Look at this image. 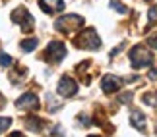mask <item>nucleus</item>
Returning a JSON list of instances; mask_svg holds the SVG:
<instances>
[{"label":"nucleus","instance_id":"obj_7","mask_svg":"<svg viewBox=\"0 0 157 137\" xmlns=\"http://www.w3.org/2000/svg\"><path fill=\"white\" fill-rule=\"evenodd\" d=\"M120 87H122V79L117 77V75H113V74H107L103 79H101V89H103V93H107V95L117 93Z\"/></svg>","mask_w":157,"mask_h":137},{"label":"nucleus","instance_id":"obj_2","mask_svg":"<svg viewBox=\"0 0 157 137\" xmlns=\"http://www.w3.org/2000/svg\"><path fill=\"white\" fill-rule=\"evenodd\" d=\"M76 46L86 49V50H97L101 46V39H99L97 31H95L93 27L83 29V31L78 35V39H76Z\"/></svg>","mask_w":157,"mask_h":137},{"label":"nucleus","instance_id":"obj_4","mask_svg":"<svg viewBox=\"0 0 157 137\" xmlns=\"http://www.w3.org/2000/svg\"><path fill=\"white\" fill-rule=\"evenodd\" d=\"M10 20L14 21V23H20L21 25V31H25V33H29V31H33V16L27 12V8H17V10H14L12 12V16H10Z\"/></svg>","mask_w":157,"mask_h":137},{"label":"nucleus","instance_id":"obj_10","mask_svg":"<svg viewBox=\"0 0 157 137\" xmlns=\"http://www.w3.org/2000/svg\"><path fill=\"white\" fill-rule=\"evenodd\" d=\"M130 124L138 129V132H146V116H144L140 110H132L130 112Z\"/></svg>","mask_w":157,"mask_h":137},{"label":"nucleus","instance_id":"obj_15","mask_svg":"<svg viewBox=\"0 0 157 137\" xmlns=\"http://www.w3.org/2000/svg\"><path fill=\"white\" fill-rule=\"evenodd\" d=\"M0 66H2V68L12 66V56L6 54V52H0Z\"/></svg>","mask_w":157,"mask_h":137},{"label":"nucleus","instance_id":"obj_11","mask_svg":"<svg viewBox=\"0 0 157 137\" xmlns=\"http://www.w3.org/2000/svg\"><path fill=\"white\" fill-rule=\"evenodd\" d=\"M25 126H27L29 132H35V133H37V132H41V128H43V122H41L37 116H29L27 120H25Z\"/></svg>","mask_w":157,"mask_h":137},{"label":"nucleus","instance_id":"obj_18","mask_svg":"<svg viewBox=\"0 0 157 137\" xmlns=\"http://www.w3.org/2000/svg\"><path fill=\"white\" fill-rule=\"evenodd\" d=\"M120 103H124V104H128L130 100H132V93H124V95H120Z\"/></svg>","mask_w":157,"mask_h":137},{"label":"nucleus","instance_id":"obj_12","mask_svg":"<svg viewBox=\"0 0 157 137\" xmlns=\"http://www.w3.org/2000/svg\"><path fill=\"white\" fill-rule=\"evenodd\" d=\"M37 45H39V39H25V41H21V50L31 52L33 49H37Z\"/></svg>","mask_w":157,"mask_h":137},{"label":"nucleus","instance_id":"obj_1","mask_svg":"<svg viewBox=\"0 0 157 137\" xmlns=\"http://www.w3.org/2000/svg\"><path fill=\"white\" fill-rule=\"evenodd\" d=\"M128 56H130V64L134 70L144 68V66H151V62H153V54L149 50H146V46H142V45H136L130 50Z\"/></svg>","mask_w":157,"mask_h":137},{"label":"nucleus","instance_id":"obj_3","mask_svg":"<svg viewBox=\"0 0 157 137\" xmlns=\"http://www.w3.org/2000/svg\"><path fill=\"white\" fill-rule=\"evenodd\" d=\"M83 25V17L82 16H76V14H70V16H62L60 20H56V23H54V29L60 33H72L76 31V29H80Z\"/></svg>","mask_w":157,"mask_h":137},{"label":"nucleus","instance_id":"obj_5","mask_svg":"<svg viewBox=\"0 0 157 137\" xmlns=\"http://www.w3.org/2000/svg\"><path fill=\"white\" fill-rule=\"evenodd\" d=\"M64 54H66V46H64V43H60V41L49 43V46H47V50H45V58L52 64H58L64 58Z\"/></svg>","mask_w":157,"mask_h":137},{"label":"nucleus","instance_id":"obj_16","mask_svg":"<svg viewBox=\"0 0 157 137\" xmlns=\"http://www.w3.org/2000/svg\"><path fill=\"white\" fill-rule=\"evenodd\" d=\"M147 20H149V23H155V21H157V4L149 8V12H147Z\"/></svg>","mask_w":157,"mask_h":137},{"label":"nucleus","instance_id":"obj_20","mask_svg":"<svg viewBox=\"0 0 157 137\" xmlns=\"http://www.w3.org/2000/svg\"><path fill=\"white\" fill-rule=\"evenodd\" d=\"M8 137H25V135H23L21 132H12V133H10Z\"/></svg>","mask_w":157,"mask_h":137},{"label":"nucleus","instance_id":"obj_22","mask_svg":"<svg viewBox=\"0 0 157 137\" xmlns=\"http://www.w3.org/2000/svg\"><path fill=\"white\" fill-rule=\"evenodd\" d=\"M87 137H99V135H87Z\"/></svg>","mask_w":157,"mask_h":137},{"label":"nucleus","instance_id":"obj_21","mask_svg":"<svg viewBox=\"0 0 157 137\" xmlns=\"http://www.w3.org/2000/svg\"><path fill=\"white\" fill-rule=\"evenodd\" d=\"M149 79H157V70H153V71H149Z\"/></svg>","mask_w":157,"mask_h":137},{"label":"nucleus","instance_id":"obj_13","mask_svg":"<svg viewBox=\"0 0 157 137\" xmlns=\"http://www.w3.org/2000/svg\"><path fill=\"white\" fill-rule=\"evenodd\" d=\"M144 103L149 106H157V91L155 93H146L144 95Z\"/></svg>","mask_w":157,"mask_h":137},{"label":"nucleus","instance_id":"obj_8","mask_svg":"<svg viewBox=\"0 0 157 137\" xmlns=\"http://www.w3.org/2000/svg\"><path fill=\"white\" fill-rule=\"evenodd\" d=\"M16 106L21 110H35V108H39V99L33 93H25L16 100Z\"/></svg>","mask_w":157,"mask_h":137},{"label":"nucleus","instance_id":"obj_19","mask_svg":"<svg viewBox=\"0 0 157 137\" xmlns=\"http://www.w3.org/2000/svg\"><path fill=\"white\" fill-rule=\"evenodd\" d=\"M147 45L151 46V49H157V35H155V37H149V39H147Z\"/></svg>","mask_w":157,"mask_h":137},{"label":"nucleus","instance_id":"obj_9","mask_svg":"<svg viewBox=\"0 0 157 137\" xmlns=\"http://www.w3.org/2000/svg\"><path fill=\"white\" fill-rule=\"evenodd\" d=\"M39 6L45 14H58L64 10V0H39Z\"/></svg>","mask_w":157,"mask_h":137},{"label":"nucleus","instance_id":"obj_17","mask_svg":"<svg viewBox=\"0 0 157 137\" xmlns=\"http://www.w3.org/2000/svg\"><path fill=\"white\" fill-rule=\"evenodd\" d=\"M10 124H12V118H0V133L6 132L10 128Z\"/></svg>","mask_w":157,"mask_h":137},{"label":"nucleus","instance_id":"obj_14","mask_svg":"<svg viewBox=\"0 0 157 137\" xmlns=\"http://www.w3.org/2000/svg\"><path fill=\"white\" fill-rule=\"evenodd\" d=\"M111 8H113V10H117L118 14H128V8H126L124 4H120L118 0H111Z\"/></svg>","mask_w":157,"mask_h":137},{"label":"nucleus","instance_id":"obj_6","mask_svg":"<svg viewBox=\"0 0 157 137\" xmlns=\"http://www.w3.org/2000/svg\"><path fill=\"white\" fill-rule=\"evenodd\" d=\"M56 91L60 97H64V99H68V97H74V95L78 93V83L72 79V77L68 75H64L62 79L58 81V87H56Z\"/></svg>","mask_w":157,"mask_h":137}]
</instances>
